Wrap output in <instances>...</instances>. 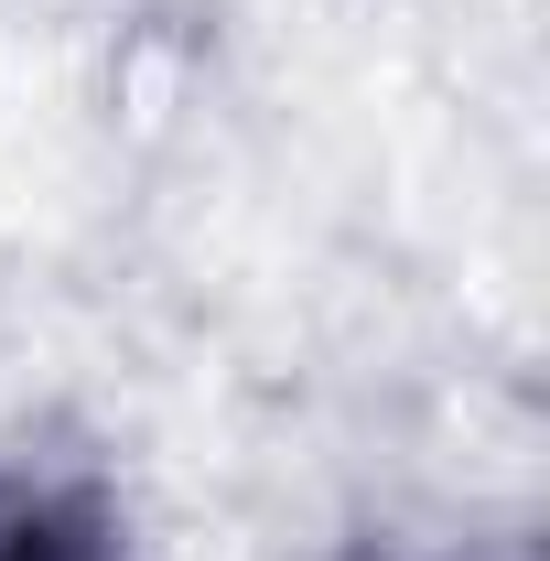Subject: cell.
Masks as SVG:
<instances>
[{
  "label": "cell",
  "mask_w": 550,
  "mask_h": 561,
  "mask_svg": "<svg viewBox=\"0 0 550 561\" xmlns=\"http://www.w3.org/2000/svg\"><path fill=\"white\" fill-rule=\"evenodd\" d=\"M0 561H130V518L108 476L55 465V454L0 465Z\"/></svg>",
  "instance_id": "6da1fadb"
}]
</instances>
